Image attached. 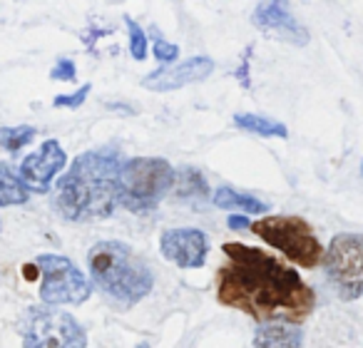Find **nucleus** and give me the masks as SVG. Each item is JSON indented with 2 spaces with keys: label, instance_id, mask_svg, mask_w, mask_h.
Returning <instances> with one entry per match:
<instances>
[{
  "label": "nucleus",
  "instance_id": "nucleus-19",
  "mask_svg": "<svg viewBox=\"0 0 363 348\" xmlns=\"http://www.w3.org/2000/svg\"><path fill=\"white\" fill-rule=\"evenodd\" d=\"M125 23H127V33H130V55L135 57V60H145V57H147V35H145V30H142V28L137 26L130 16L125 18Z\"/></svg>",
  "mask_w": 363,
  "mask_h": 348
},
{
  "label": "nucleus",
  "instance_id": "nucleus-20",
  "mask_svg": "<svg viewBox=\"0 0 363 348\" xmlns=\"http://www.w3.org/2000/svg\"><path fill=\"white\" fill-rule=\"evenodd\" d=\"M90 90H92V85H90V82H85V85H82L77 92H72V95H57L55 100H52V105H55V107H70V110H77V107H80L82 102L87 100Z\"/></svg>",
  "mask_w": 363,
  "mask_h": 348
},
{
  "label": "nucleus",
  "instance_id": "nucleus-8",
  "mask_svg": "<svg viewBox=\"0 0 363 348\" xmlns=\"http://www.w3.org/2000/svg\"><path fill=\"white\" fill-rule=\"evenodd\" d=\"M35 266L43 274L40 298L48 306L57 303H85L90 298V281L85 274L75 266L67 257L57 254H40L35 259Z\"/></svg>",
  "mask_w": 363,
  "mask_h": 348
},
{
  "label": "nucleus",
  "instance_id": "nucleus-16",
  "mask_svg": "<svg viewBox=\"0 0 363 348\" xmlns=\"http://www.w3.org/2000/svg\"><path fill=\"white\" fill-rule=\"evenodd\" d=\"M234 125L239 130H247V132H254V135H262V137H279V140H286L289 137V130L286 125L277 120H269V117H262V115H252V112H239L234 115Z\"/></svg>",
  "mask_w": 363,
  "mask_h": 348
},
{
  "label": "nucleus",
  "instance_id": "nucleus-15",
  "mask_svg": "<svg viewBox=\"0 0 363 348\" xmlns=\"http://www.w3.org/2000/svg\"><path fill=\"white\" fill-rule=\"evenodd\" d=\"M214 204L219 209H239V212H247V214H264L269 212V204L262 202L257 197H249V194H242L232 187H219L214 192Z\"/></svg>",
  "mask_w": 363,
  "mask_h": 348
},
{
  "label": "nucleus",
  "instance_id": "nucleus-13",
  "mask_svg": "<svg viewBox=\"0 0 363 348\" xmlns=\"http://www.w3.org/2000/svg\"><path fill=\"white\" fill-rule=\"evenodd\" d=\"M301 326L286 321L262 323L254 333V346L257 348H301Z\"/></svg>",
  "mask_w": 363,
  "mask_h": 348
},
{
  "label": "nucleus",
  "instance_id": "nucleus-5",
  "mask_svg": "<svg viewBox=\"0 0 363 348\" xmlns=\"http://www.w3.org/2000/svg\"><path fill=\"white\" fill-rule=\"evenodd\" d=\"M252 232L303 269H313L326 257L316 232L301 217H264L252 224Z\"/></svg>",
  "mask_w": 363,
  "mask_h": 348
},
{
  "label": "nucleus",
  "instance_id": "nucleus-12",
  "mask_svg": "<svg viewBox=\"0 0 363 348\" xmlns=\"http://www.w3.org/2000/svg\"><path fill=\"white\" fill-rule=\"evenodd\" d=\"M252 18H254V26L281 38V40L291 43V45L303 47L308 43V30L291 16L286 3H262V6H257Z\"/></svg>",
  "mask_w": 363,
  "mask_h": 348
},
{
  "label": "nucleus",
  "instance_id": "nucleus-14",
  "mask_svg": "<svg viewBox=\"0 0 363 348\" xmlns=\"http://www.w3.org/2000/svg\"><path fill=\"white\" fill-rule=\"evenodd\" d=\"M28 197H30V189L26 187V182L11 169V164L0 162V207L26 204Z\"/></svg>",
  "mask_w": 363,
  "mask_h": 348
},
{
  "label": "nucleus",
  "instance_id": "nucleus-24",
  "mask_svg": "<svg viewBox=\"0 0 363 348\" xmlns=\"http://www.w3.org/2000/svg\"><path fill=\"white\" fill-rule=\"evenodd\" d=\"M137 348H150V343H145V341H142V343H140V346H137Z\"/></svg>",
  "mask_w": 363,
  "mask_h": 348
},
{
  "label": "nucleus",
  "instance_id": "nucleus-17",
  "mask_svg": "<svg viewBox=\"0 0 363 348\" xmlns=\"http://www.w3.org/2000/svg\"><path fill=\"white\" fill-rule=\"evenodd\" d=\"M174 194L179 199H194L207 194V182H204L202 172L184 167V169L174 172Z\"/></svg>",
  "mask_w": 363,
  "mask_h": 348
},
{
  "label": "nucleus",
  "instance_id": "nucleus-4",
  "mask_svg": "<svg viewBox=\"0 0 363 348\" xmlns=\"http://www.w3.org/2000/svg\"><path fill=\"white\" fill-rule=\"evenodd\" d=\"M172 187H174V169L162 157H137L122 164L120 204L127 212H152L160 207Z\"/></svg>",
  "mask_w": 363,
  "mask_h": 348
},
{
  "label": "nucleus",
  "instance_id": "nucleus-11",
  "mask_svg": "<svg viewBox=\"0 0 363 348\" xmlns=\"http://www.w3.org/2000/svg\"><path fill=\"white\" fill-rule=\"evenodd\" d=\"M212 72H214L212 57H189V60H184V62H177V65H167V67H160V70L150 72V75L142 80V87L152 92H169V90H177V87L207 80Z\"/></svg>",
  "mask_w": 363,
  "mask_h": 348
},
{
  "label": "nucleus",
  "instance_id": "nucleus-9",
  "mask_svg": "<svg viewBox=\"0 0 363 348\" xmlns=\"http://www.w3.org/2000/svg\"><path fill=\"white\" fill-rule=\"evenodd\" d=\"M162 257L179 269L204 266L209 254L207 234L199 229H167L160 239Z\"/></svg>",
  "mask_w": 363,
  "mask_h": 348
},
{
  "label": "nucleus",
  "instance_id": "nucleus-6",
  "mask_svg": "<svg viewBox=\"0 0 363 348\" xmlns=\"http://www.w3.org/2000/svg\"><path fill=\"white\" fill-rule=\"evenodd\" d=\"M23 348H85L87 333L67 311L35 306L21 323Z\"/></svg>",
  "mask_w": 363,
  "mask_h": 348
},
{
  "label": "nucleus",
  "instance_id": "nucleus-3",
  "mask_svg": "<svg viewBox=\"0 0 363 348\" xmlns=\"http://www.w3.org/2000/svg\"><path fill=\"white\" fill-rule=\"evenodd\" d=\"M90 279L95 286L120 306L142 301L155 286L150 266L122 242H100L87 254Z\"/></svg>",
  "mask_w": 363,
  "mask_h": 348
},
{
  "label": "nucleus",
  "instance_id": "nucleus-2",
  "mask_svg": "<svg viewBox=\"0 0 363 348\" xmlns=\"http://www.w3.org/2000/svg\"><path fill=\"white\" fill-rule=\"evenodd\" d=\"M122 155L117 147L87 150L57 179L55 209L67 222L105 219L120 204Z\"/></svg>",
  "mask_w": 363,
  "mask_h": 348
},
{
  "label": "nucleus",
  "instance_id": "nucleus-18",
  "mask_svg": "<svg viewBox=\"0 0 363 348\" xmlns=\"http://www.w3.org/2000/svg\"><path fill=\"white\" fill-rule=\"evenodd\" d=\"M38 135L35 127L30 125H18V127H0V147L8 152H18L33 142V137Z\"/></svg>",
  "mask_w": 363,
  "mask_h": 348
},
{
  "label": "nucleus",
  "instance_id": "nucleus-23",
  "mask_svg": "<svg viewBox=\"0 0 363 348\" xmlns=\"http://www.w3.org/2000/svg\"><path fill=\"white\" fill-rule=\"evenodd\" d=\"M227 222H229V229H234V232H242V229H252V224H249L247 217H237V214H234V217H229Z\"/></svg>",
  "mask_w": 363,
  "mask_h": 348
},
{
  "label": "nucleus",
  "instance_id": "nucleus-1",
  "mask_svg": "<svg viewBox=\"0 0 363 348\" xmlns=\"http://www.w3.org/2000/svg\"><path fill=\"white\" fill-rule=\"evenodd\" d=\"M229 262L217 271V301L262 323H301L316 306L313 288L264 249L229 242L222 247Z\"/></svg>",
  "mask_w": 363,
  "mask_h": 348
},
{
  "label": "nucleus",
  "instance_id": "nucleus-25",
  "mask_svg": "<svg viewBox=\"0 0 363 348\" xmlns=\"http://www.w3.org/2000/svg\"><path fill=\"white\" fill-rule=\"evenodd\" d=\"M361 177H363V162H361Z\"/></svg>",
  "mask_w": 363,
  "mask_h": 348
},
{
  "label": "nucleus",
  "instance_id": "nucleus-7",
  "mask_svg": "<svg viewBox=\"0 0 363 348\" xmlns=\"http://www.w3.org/2000/svg\"><path fill=\"white\" fill-rule=\"evenodd\" d=\"M323 269L338 298L353 301L363 296V234H336L326 249Z\"/></svg>",
  "mask_w": 363,
  "mask_h": 348
},
{
  "label": "nucleus",
  "instance_id": "nucleus-10",
  "mask_svg": "<svg viewBox=\"0 0 363 348\" xmlns=\"http://www.w3.org/2000/svg\"><path fill=\"white\" fill-rule=\"evenodd\" d=\"M67 155L57 140H48L40 145V150L28 155L21 164V179L28 189L45 194L50 189V182L55 179L57 172L65 167Z\"/></svg>",
  "mask_w": 363,
  "mask_h": 348
},
{
  "label": "nucleus",
  "instance_id": "nucleus-21",
  "mask_svg": "<svg viewBox=\"0 0 363 348\" xmlns=\"http://www.w3.org/2000/svg\"><path fill=\"white\" fill-rule=\"evenodd\" d=\"M50 77H52V80H57V82H72V80H75V62L60 60L50 70Z\"/></svg>",
  "mask_w": 363,
  "mask_h": 348
},
{
  "label": "nucleus",
  "instance_id": "nucleus-22",
  "mask_svg": "<svg viewBox=\"0 0 363 348\" xmlns=\"http://www.w3.org/2000/svg\"><path fill=\"white\" fill-rule=\"evenodd\" d=\"M155 55H157V60L160 62H174L177 57H179V47L177 45H172V43H164V40H157L155 43Z\"/></svg>",
  "mask_w": 363,
  "mask_h": 348
}]
</instances>
